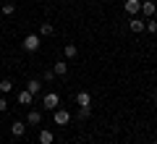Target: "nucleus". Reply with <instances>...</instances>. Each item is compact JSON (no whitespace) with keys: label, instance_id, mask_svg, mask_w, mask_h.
Instances as JSON below:
<instances>
[{"label":"nucleus","instance_id":"f257e3e1","mask_svg":"<svg viewBox=\"0 0 157 144\" xmlns=\"http://www.w3.org/2000/svg\"><path fill=\"white\" fill-rule=\"evenodd\" d=\"M21 45H24V50H26V53H37V50H39V45H42V39H39L37 34H26Z\"/></svg>","mask_w":157,"mask_h":144},{"label":"nucleus","instance_id":"f03ea898","mask_svg":"<svg viewBox=\"0 0 157 144\" xmlns=\"http://www.w3.org/2000/svg\"><path fill=\"white\" fill-rule=\"evenodd\" d=\"M42 105H45V110H58V105H60L58 92H47L45 97H42Z\"/></svg>","mask_w":157,"mask_h":144},{"label":"nucleus","instance_id":"7ed1b4c3","mask_svg":"<svg viewBox=\"0 0 157 144\" xmlns=\"http://www.w3.org/2000/svg\"><path fill=\"white\" fill-rule=\"evenodd\" d=\"M52 121H55V126H66V123L71 121V113L63 110V107H58V110H52Z\"/></svg>","mask_w":157,"mask_h":144},{"label":"nucleus","instance_id":"20e7f679","mask_svg":"<svg viewBox=\"0 0 157 144\" xmlns=\"http://www.w3.org/2000/svg\"><path fill=\"white\" fill-rule=\"evenodd\" d=\"M141 13H144L147 18H152L157 13V3L155 0H141Z\"/></svg>","mask_w":157,"mask_h":144},{"label":"nucleus","instance_id":"39448f33","mask_svg":"<svg viewBox=\"0 0 157 144\" xmlns=\"http://www.w3.org/2000/svg\"><path fill=\"white\" fill-rule=\"evenodd\" d=\"M123 11L131 13V16L141 13V0H126V3H123Z\"/></svg>","mask_w":157,"mask_h":144},{"label":"nucleus","instance_id":"423d86ee","mask_svg":"<svg viewBox=\"0 0 157 144\" xmlns=\"http://www.w3.org/2000/svg\"><path fill=\"white\" fill-rule=\"evenodd\" d=\"M76 105H78V107H92V94L81 89V92L76 94Z\"/></svg>","mask_w":157,"mask_h":144},{"label":"nucleus","instance_id":"0eeeda50","mask_svg":"<svg viewBox=\"0 0 157 144\" xmlns=\"http://www.w3.org/2000/svg\"><path fill=\"white\" fill-rule=\"evenodd\" d=\"M11 134H13V136H24V134H26V123H24V121H13L11 123Z\"/></svg>","mask_w":157,"mask_h":144},{"label":"nucleus","instance_id":"6e6552de","mask_svg":"<svg viewBox=\"0 0 157 144\" xmlns=\"http://www.w3.org/2000/svg\"><path fill=\"white\" fill-rule=\"evenodd\" d=\"M26 123H29V126H39V123H42V113H39V110H29Z\"/></svg>","mask_w":157,"mask_h":144},{"label":"nucleus","instance_id":"1a4fd4ad","mask_svg":"<svg viewBox=\"0 0 157 144\" xmlns=\"http://www.w3.org/2000/svg\"><path fill=\"white\" fill-rule=\"evenodd\" d=\"M144 26H147V21H141V18L131 16V21H128V29H131V32H136V34H139V32H141Z\"/></svg>","mask_w":157,"mask_h":144},{"label":"nucleus","instance_id":"9d476101","mask_svg":"<svg viewBox=\"0 0 157 144\" xmlns=\"http://www.w3.org/2000/svg\"><path fill=\"white\" fill-rule=\"evenodd\" d=\"M63 55H66L68 60H73V58L78 55V47H76V45H73V42H68L66 47H63Z\"/></svg>","mask_w":157,"mask_h":144},{"label":"nucleus","instance_id":"9b49d317","mask_svg":"<svg viewBox=\"0 0 157 144\" xmlns=\"http://www.w3.org/2000/svg\"><path fill=\"white\" fill-rule=\"evenodd\" d=\"M52 71H55V76H66V73H68V63L66 60H58L55 66H52Z\"/></svg>","mask_w":157,"mask_h":144},{"label":"nucleus","instance_id":"f8f14e48","mask_svg":"<svg viewBox=\"0 0 157 144\" xmlns=\"http://www.w3.org/2000/svg\"><path fill=\"white\" fill-rule=\"evenodd\" d=\"M39 144H52V131L50 128H42L39 131Z\"/></svg>","mask_w":157,"mask_h":144},{"label":"nucleus","instance_id":"ddd939ff","mask_svg":"<svg viewBox=\"0 0 157 144\" xmlns=\"http://www.w3.org/2000/svg\"><path fill=\"white\" fill-rule=\"evenodd\" d=\"M26 92H32V94H39V92H42V81H37V79H32V81L26 84Z\"/></svg>","mask_w":157,"mask_h":144},{"label":"nucleus","instance_id":"4468645a","mask_svg":"<svg viewBox=\"0 0 157 144\" xmlns=\"http://www.w3.org/2000/svg\"><path fill=\"white\" fill-rule=\"evenodd\" d=\"M32 100H34L32 92H26V89H24V92H18V102H21V105H32Z\"/></svg>","mask_w":157,"mask_h":144},{"label":"nucleus","instance_id":"2eb2a0df","mask_svg":"<svg viewBox=\"0 0 157 144\" xmlns=\"http://www.w3.org/2000/svg\"><path fill=\"white\" fill-rule=\"evenodd\" d=\"M0 92H3V94L13 92V81H11V79H3V81H0Z\"/></svg>","mask_w":157,"mask_h":144},{"label":"nucleus","instance_id":"dca6fc26","mask_svg":"<svg viewBox=\"0 0 157 144\" xmlns=\"http://www.w3.org/2000/svg\"><path fill=\"white\" fill-rule=\"evenodd\" d=\"M39 34H42V37L52 34V24H50V21H42V26H39Z\"/></svg>","mask_w":157,"mask_h":144},{"label":"nucleus","instance_id":"f3484780","mask_svg":"<svg viewBox=\"0 0 157 144\" xmlns=\"http://www.w3.org/2000/svg\"><path fill=\"white\" fill-rule=\"evenodd\" d=\"M3 13H6V16H13V13H16V6H13V3H3Z\"/></svg>","mask_w":157,"mask_h":144},{"label":"nucleus","instance_id":"a211bd4d","mask_svg":"<svg viewBox=\"0 0 157 144\" xmlns=\"http://www.w3.org/2000/svg\"><path fill=\"white\" fill-rule=\"evenodd\" d=\"M89 118V107H78V121H86Z\"/></svg>","mask_w":157,"mask_h":144},{"label":"nucleus","instance_id":"6ab92c4d","mask_svg":"<svg viewBox=\"0 0 157 144\" xmlns=\"http://www.w3.org/2000/svg\"><path fill=\"white\" fill-rule=\"evenodd\" d=\"M144 29H147V32H152V34H155V32H157V21H152V18H149V21H147V26H144Z\"/></svg>","mask_w":157,"mask_h":144},{"label":"nucleus","instance_id":"aec40b11","mask_svg":"<svg viewBox=\"0 0 157 144\" xmlns=\"http://www.w3.org/2000/svg\"><path fill=\"white\" fill-rule=\"evenodd\" d=\"M42 79H45V81H55V71H45Z\"/></svg>","mask_w":157,"mask_h":144},{"label":"nucleus","instance_id":"412c9836","mask_svg":"<svg viewBox=\"0 0 157 144\" xmlns=\"http://www.w3.org/2000/svg\"><path fill=\"white\" fill-rule=\"evenodd\" d=\"M8 110V100H6V97H0V113H6Z\"/></svg>","mask_w":157,"mask_h":144},{"label":"nucleus","instance_id":"4be33fe9","mask_svg":"<svg viewBox=\"0 0 157 144\" xmlns=\"http://www.w3.org/2000/svg\"><path fill=\"white\" fill-rule=\"evenodd\" d=\"M155 102H157V92H155Z\"/></svg>","mask_w":157,"mask_h":144},{"label":"nucleus","instance_id":"5701e85b","mask_svg":"<svg viewBox=\"0 0 157 144\" xmlns=\"http://www.w3.org/2000/svg\"><path fill=\"white\" fill-rule=\"evenodd\" d=\"M0 6H3V0H0Z\"/></svg>","mask_w":157,"mask_h":144},{"label":"nucleus","instance_id":"b1692460","mask_svg":"<svg viewBox=\"0 0 157 144\" xmlns=\"http://www.w3.org/2000/svg\"><path fill=\"white\" fill-rule=\"evenodd\" d=\"M155 144H157V142H155Z\"/></svg>","mask_w":157,"mask_h":144}]
</instances>
